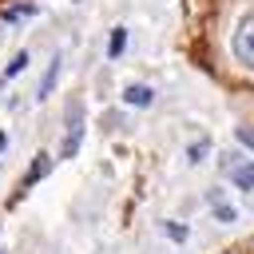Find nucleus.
I'll return each instance as SVG.
<instances>
[{"instance_id":"nucleus-3","label":"nucleus","mask_w":254,"mask_h":254,"mask_svg":"<svg viewBox=\"0 0 254 254\" xmlns=\"http://www.w3.org/2000/svg\"><path fill=\"white\" fill-rule=\"evenodd\" d=\"M123 103H127V107H151V103H155V91H151L147 83H127V87H123Z\"/></svg>"},{"instance_id":"nucleus-12","label":"nucleus","mask_w":254,"mask_h":254,"mask_svg":"<svg viewBox=\"0 0 254 254\" xmlns=\"http://www.w3.org/2000/svg\"><path fill=\"white\" fill-rule=\"evenodd\" d=\"M163 234H167L171 242H187V226H183V222H163Z\"/></svg>"},{"instance_id":"nucleus-13","label":"nucleus","mask_w":254,"mask_h":254,"mask_svg":"<svg viewBox=\"0 0 254 254\" xmlns=\"http://www.w3.org/2000/svg\"><path fill=\"white\" fill-rule=\"evenodd\" d=\"M238 139H242L246 147H254V131H250V127H238Z\"/></svg>"},{"instance_id":"nucleus-7","label":"nucleus","mask_w":254,"mask_h":254,"mask_svg":"<svg viewBox=\"0 0 254 254\" xmlns=\"http://www.w3.org/2000/svg\"><path fill=\"white\" fill-rule=\"evenodd\" d=\"M60 56H52V64H48V71H44V79H40V87H36V99H48L52 95V87H56V79H60Z\"/></svg>"},{"instance_id":"nucleus-9","label":"nucleus","mask_w":254,"mask_h":254,"mask_svg":"<svg viewBox=\"0 0 254 254\" xmlns=\"http://www.w3.org/2000/svg\"><path fill=\"white\" fill-rule=\"evenodd\" d=\"M206 155H210V139H206V135H202V139H194V143L187 147V163H194V167H198Z\"/></svg>"},{"instance_id":"nucleus-10","label":"nucleus","mask_w":254,"mask_h":254,"mask_svg":"<svg viewBox=\"0 0 254 254\" xmlns=\"http://www.w3.org/2000/svg\"><path fill=\"white\" fill-rule=\"evenodd\" d=\"M24 67H28V52H16V56H12V64H8L4 71H0V83H8V79H16V75H20Z\"/></svg>"},{"instance_id":"nucleus-4","label":"nucleus","mask_w":254,"mask_h":254,"mask_svg":"<svg viewBox=\"0 0 254 254\" xmlns=\"http://www.w3.org/2000/svg\"><path fill=\"white\" fill-rule=\"evenodd\" d=\"M226 175H230V183H234L238 190H254V163L238 159V163H234V167H230Z\"/></svg>"},{"instance_id":"nucleus-2","label":"nucleus","mask_w":254,"mask_h":254,"mask_svg":"<svg viewBox=\"0 0 254 254\" xmlns=\"http://www.w3.org/2000/svg\"><path fill=\"white\" fill-rule=\"evenodd\" d=\"M79 139H83V107L71 103L67 107V135H64V147H60V159H71L79 151Z\"/></svg>"},{"instance_id":"nucleus-8","label":"nucleus","mask_w":254,"mask_h":254,"mask_svg":"<svg viewBox=\"0 0 254 254\" xmlns=\"http://www.w3.org/2000/svg\"><path fill=\"white\" fill-rule=\"evenodd\" d=\"M123 48H127V28H111V40H107V56H111V60H119V56H123Z\"/></svg>"},{"instance_id":"nucleus-11","label":"nucleus","mask_w":254,"mask_h":254,"mask_svg":"<svg viewBox=\"0 0 254 254\" xmlns=\"http://www.w3.org/2000/svg\"><path fill=\"white\" fill-rule=\"evenodd\" d=\"M8 24H16V20H28V16H36V4H12V8H4L0 12Z\"/></svg>"},{"instance_id":"nucleus-5","label":"nucleus","mask_w":254,"mask_h":254,"mask_svg":"<svg viewBox=\"0 0 254 254\" xmlns=\"http://www.w3.org/2000/svg\"><path fill=\"white\" fill-rule=\"evenodd\" d=\"M48 167H52V155H44V151H40V155H36V163H32V171H28L24 179H20V190L36 187V183H40V179L48 175Z\"/></svg>"},{"instance_id":"nucleus-6","label":"nucleus","mask_w":254,"mask_h":254,"mask_svg":"<svg viewBox=\"0 0 254 254\" xmlns=\"http://www.w3.org/2000/svg\"><path fill=\"white\" fill-rule=\"evenodd\" d=\"M210 206H214V218L218 222H238V206L234 202H222V190H210Z\"/></svg>"},{"instance_id":"nucleus-1","label":"nucleus","mask_w":254,"mask_h":254,"mask_svg":"<svg viewBox=\"0 0 254 254\" xmlns=\"http://www.w3.org/2000/svg\"><path fill=\"white\" fill-rule=\"evenodd\" d=\"M234 56H238V64L254 67V12H246L234 28Z\"/></svg>"}]
</instances>
